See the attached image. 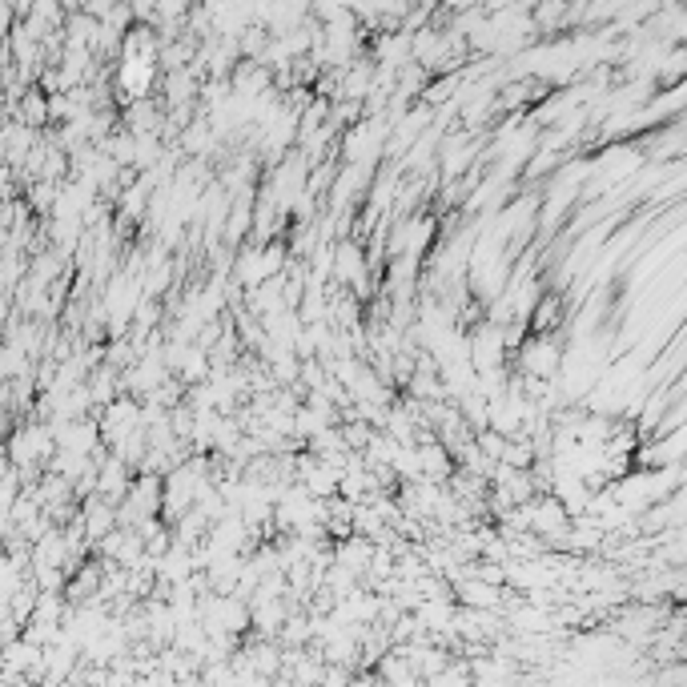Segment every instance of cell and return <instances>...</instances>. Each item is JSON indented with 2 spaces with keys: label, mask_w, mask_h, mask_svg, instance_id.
<instances>
[{
  "label": "cell",
  "mask_w": 687,
  "mask_h": 687,
  "mask_svg": "<svg viewBox=\"0 0 687 687\" xmlns=\"http://www.w3.org/2000/svg\"><path fill=\"white\" fill-rule=\"evenodd\" d=\"M559 362H563V354H559V346L551 338H531L523 346V374L527 378L551 382V378H559Z\"/></svg>",
  "instance_id": "obj_1"
},
{
  "label": "cell",
  "mask_w": 687,
  "mask_h": 687,
  "mask_svg": "<svg viewBox=\"0 0 687 687\" xmlns=\"http://www.w3.org/2000/svg\"><path fill=\"white\" fill-rule=\"evenodd\" d=\"M334 278L342 282V286H350L354 294H366V254L358 250V246H350V242H342L338 250H334Z\"/></svg>",
  "instance_id": "obj_2"
},
{
  "label": "cell",
  "mask_w": 687,
  "mask_h": 687,
  "mask_svg": "<svg viewBox=\"0 0 687 687\" xmlns=\"http://www.w3.org/2000/svg\"><path fill=\"white\" fill-rule=\"evenodd\" d=\"M458 599H463V607H479V611H495L503 603V595L495 591V583H487L479 575H463V579H458Z\"/></svg>",
  "instance_id": "obj_3"
},
{
  "label": "cell",
  "mask_w": 687,
  "mask_h": 687,
  "mask_svg": "<svg viewBox=\"0 0 687 687\" xmlns=\"http://www.w3.org/2000/svg\"><path fill=\"white\" fill-rule=\"evenodd\" d=\"M161 13L177 21V17H185V13H189V0H161Z\"/></svg>",
  "instance_id": "obj_4"
}]
</instances>
